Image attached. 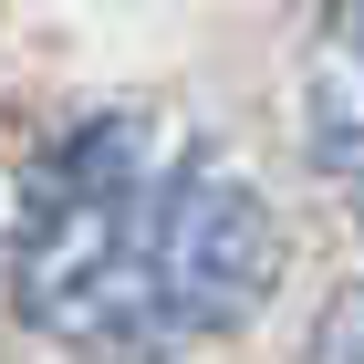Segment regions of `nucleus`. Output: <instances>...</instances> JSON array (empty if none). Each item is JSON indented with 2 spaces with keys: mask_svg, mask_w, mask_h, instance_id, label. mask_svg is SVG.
<instances>
[{
  "mask_svg": "<svg viewBox=\"0 0 364 364\" xmlns=\"http://www.w3.org/2000/svg\"><path fill=\"white\" fill-rule=\"evenodd\" d=\"M302 156L364 219V0H333L302 53Z\"/></svg>",
  "mask_w": 364,
  "mask_h": 364,
  "instance_id": "nucleus-2",
  "label": "nucleus"
},
{
  "mask_svg": "<svg viewBox=\"0 0 364 364\" xmlns=\"http://www.w3.org/2000/svg\"><path fill=\"white\" fill-rule=\"evenodd\" d=\"M271 271L260 188L167 105L63 125L11 229L21 312L84 364H188L260 312Z\"/></svg>",
  "mask_w": 364,
  "mask_h": 364,
  "instance_id": "nucleus-1",
  "label": "nucleus"
},
{
  "mask_svg": "<svg viewBox=\"0 0 364 364\" xmlns=\"http://www.w3.org/2000/svg\"><path fill=\"white\" fill-rule=\"evenodd\" d=\"M302 364H364V281L343 291L323 323H312V343H302Z\"/></svg>",
  "mask_w": 364,
  "mask_h": 364,
  "instance_id": "nucleus-3",
  "label": "nucleus"
}]
</instances>
